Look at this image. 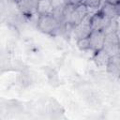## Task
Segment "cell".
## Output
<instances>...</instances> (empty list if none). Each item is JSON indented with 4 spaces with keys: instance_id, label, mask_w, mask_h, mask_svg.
Masks as SVG:
<instances>
[{
    "instance_id": "52a82bcc",
    "label": "cell",
    "mask_w": 120,
    "mask_h": 120,
    "mask_svg": "<svg viewBox=\"0 0 120 120\" xmlns=\"http://www.w3.org/2000/svg\"><path fill=\"white\" fill-rule=\"evenodd\" d=\"M16 3L22 14L26 16H32L37 14L38 0H19Z\"/></svg>"
},
{
    "instance_id": "5bb4252c",
    "label": "cell",
    "mask_w": 120,
    "mask_h": 120,
    "mask_svg": "<svg viewBox=\"0 0 120 120\" xmlns=\"http://www.w3.org/2000/svg\"><path fill=\"white\" fill-rule=\"evenodd\" d=\"M119 1L120 0H100V5L103 3H107L111 5H119Z\"/></svg>"
},
{
    "instance_id": "ba28073f",
    "label": "cell",
    "mask_w": 120,
    "mask_h": 120,
    "mask_svg": "<svg viewBox=\"0 0 120 120\" xmlns=\"http://www.w3.org/2000/svg\"><path fill=\"white\" fill-rule=\"evenodd\" d=\"M102 8L99 9L102 13H104L107 17H109L111 20H116L119 16V5H111L107 3L101 4Z\"/></svg>"
},
{
    "instance_id": "9a60e30c",
    "label": "cell",
    "mask_w": 120,
    "mask_h": 120,
    "mask_svg": "<svg viewBox=\"0 0 120 120\" xmlns=\"http://www.w3.org/2000/svg\"><path fill=\"white\" fill-rule=\"evenodd\" d=\"M68 3L72 4L74 6H77L79 4H82V0H68Z\"/></svg>"
},
{
    "instance_id": "4fadbf2b",
    "label": "cell",
    "mask_w": 120,
    "mask_h": 120,
    "mask_svg": "<svg viewBox=\"0 0 120 120\" xmlns=\"http://www.w3.org/2000/svg\"><path fill=\"white\" fill-rule=\"evenodd\" d=\"M82 4H84L88 8H98L100 6V0H82Z\"/></svg>"
},
{
    "instance_id": "8fae6325",
    "label": "cell",
    "mask_w": 120,
    "mask_h": 120,
    "mask_svg": "<svg viewBox=\"0 0 120 120\" xmlns=\"http://www.w3.org/2000/svg\"><path fill=\"white\" fill-rule=\"evenodd\" d=\"M111 55L103 49L95 52V55H94V61L96 63V65L99 68H106V65L110 59Z\"/></svg>"
},
{
    "instance_id": "277c9868",
    "label": "cell",
    "mask_w": 120,
    "mask_h": 120,
    "mask_svg": "<svg viewBox=\"0 0 120 120\" xmlns=\"http://www.w3.org/2000/svg\"><path fill=\"white\" fill-rule=\"evenodd\" d=\"M87 15H88V8L82 3L79 4L74 7V8L69 16V20H68V23H66L64 25H69L73 29V27L75 25H77L79 22H81Z\"/></svg>"
},
{
    "instance_id": "9c48e42d",
    "label": "cell",
    "mask_w": 120,
    "mask_h": 120,
    "mask_svg": "<svg viewBox=\"0 0 120 120\" xmlns=\"http://www.w3.org/2000/svg\"><path fill=\"white\" fill-rule=\"evenodd\" d=\"M107 71L112 75L118 77L120 71V65H119V54L111 55L107 65H106Z\"/></svg>"
},
{
    "instance_id": "3957f363",
    "label": "cell",
    "mask_w": 120,
    "mask_h": 120,
    "mask_svg": "<svg viewBox=\"0 0 120 120\" xmlns=\"http://www.w3.org/2000/svg\"><path fill=\"white\" fill-rule=\"evenodd\" d=\"M102 49L105 50L110 55L119 54V38L117 31L106 32Z\"/></svg>"
},
{
    "instance_id": "8992f818",
    "label": "cell",
    "mask_w": 120,
    "mask_h": 120,
    "mask_svg": "<svg viewBox=\"0 0 120 120\" xmlns=\"http://www.w3.org/2000/svg\"><path fill=\"white\" fill-rule=\"evenodd\" d=\"M106 32L104 31H92L88 36L90 50L97 52L103 48L104 38H105Z\"/></svg>"
},
{
    "instance_id": "5b68a950",
    "label": "cell",
    "mask_w": 120,
    "mask_h": 120,
    "mask_svg": "<svg viewBox=\"0 0 120 120\" xmlns=\"http://www.w3.org/2000/svg\"><path fill=\"white\" fill-rule=\"evenodd\" d=\"M72 32H73L74 38H76L77 40L87 38L92 32V29L90 26V15L88 14L81 22L75 25L72 29Z\"/></svg>"
},
{
    "instance_id": "7a4b0ae2",
    "label": "cell",
    "mask_w": 120,
    "mask_h": 120,
    "mask_svg": "<svg viewBox=\"0 0 120 120\" xmlns=\"http://www.w3.org/2000/svg\"><path fill=\"white\" fill-rule=\"evenodd\" d=\"M112 20H111L109 17H107L104 13H102L100 10L94 13L92 16H90V26L92 31H104L106 32L111 24Z\"/></svg>"
},
{
    "instance_id": "2e32d148",
    "label": "cell",
    "mask_w": 120,
    "mask_h": 120,
    "mask_svg": "<svg viewBox=\"0 0 120 120\" xmlns=\"http://www.w3.org/2000/svg\"><path fill=\"white\" fill-rule=\"evenodd\" d=\"M18 1H19V0H15V2H18Z\"/></svg>"
},
{
    "instance_id": "7c38bea8",
    "label": "cell",
    "mask_w": 120,
    "mask_h": 120,
    "mask_svg": "<svg viewBox=\"0 0 120 120\" xmlns=\"http://www.w3.org/2000/svg\"><path fill=\"white\" fill-rule=\"evenodd\" d=\"M77 47H78L81 51L90 50V45H89L88 37H87V38H84L78 39V40H77Z\"/></svg>"
},
{
    "instance_id": "30bf717a",
    "label": "cell",
    "mask_w": 120,
    "mask_h": 120,
    "mask_svg": "<svg viewBox=\"0 0 120 120\" xmlns=\"http://www.w3.org/2000/svg\"><path fill=\"white\" fill-rule=\"evenodd\" d=\"M53 8L50 0H38L37 4V15H50L52 14Z\"/></svg>"
},
{
    "instance_id": "6da1fadb",
    "label": "cell",
    "mask_w": 120,
    "mask_h": 120,
    "mask_svg": "<svg viewBox=\"0 0 120 120\" xmlns=\"http://www.w3.org/2000/svg\"><path fill=\"white\" fill-rule=\"evenodd\" d=\"M37 22H38V28L41 32L49 35H53L55 32L60 30L62 25L59 20L56 19L52 14L38 16Z\"/></svg>"
}]
</instances>
